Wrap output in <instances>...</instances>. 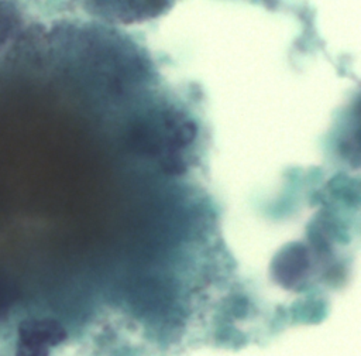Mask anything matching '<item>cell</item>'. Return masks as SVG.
Instances as JSON below:
<instances>
[{"instance_id": "obj_1", "label": "cell", "mask_w": 361, "mask_h": 356, "mask_svg": "<svg viewBox=\"0 0 361 356\" xmlns=\"http://www.w3.org/2000/svg\"><path fill=\"white\" fill-rule=\"evenodd\" d=\"M309 267L306 249L302 246L288 247L274 263L275 278L286 288L296 285Z\"/></svg>"}]
</instances>
